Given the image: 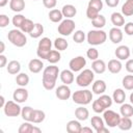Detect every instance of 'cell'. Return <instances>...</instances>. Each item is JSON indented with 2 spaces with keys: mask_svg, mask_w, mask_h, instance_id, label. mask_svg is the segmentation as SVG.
I'll use <instances>...</instances> for the list:
<instances>
[{
  "mask_svg": "<svg viewBox=\"0 0 133 133\" xmlns=\"http://www.w3.org/2000/svg\"><path fill=\"white\" fill-rule=\"evenodd\" d=\"M107 69V65L105 63V61L103 59H96L92 61L91 63V70L96 73V74H103Z\"/></svg>",
  "mask_w": 133,
  "mask_h": 133,
  "instance_id": "cell-21",
  "label": "cell"
},
{
  "mask_svg": "<svg viewBox=\"0 0 133 133\" xmlns=\"http://www.w3.org/2000/svg\"><path fill=\"white\" fill-rule=\"evenodd\" d=\"M85 38H86V35H85V33H84L82 30H76V31L73 33V39H74V42L77 43V44L83 43V42L85 41Z\"/></svg>",
  "mask_w": 133,
  "mask_h": 133,
  "instance_id": "cell-43",
  "label": "cell"
},
{
  "mask_svg": "<svg viewBox=\"0 0 133 133\" xmlns=\"http://www.w3.org/2000/svg\"><path fill=\"white\" fill-rule=\"evenodd\" d=\"M106 88H107V85L104 80L99 79V80H96L92 82L91 91L96 95H103L106 91Z\"/></svg>",
  "mask_w": 133,
  "mask_h": 133,
  "instance_id": "cell-17",
  "label": "cell"
},
{
  "mask_svg": "<svg viewBox=\"0 0 133 133\" xmlns=\"http://www.w3.org/2000/svg\"><path fill=\"white\" fill-rule=\"evenodd\" d=\"M60 58H61V54H60V51H58V50H51L50 51V53H49V55H48V57H47V60L51 63V64H55V63H57L59 60H60Z\"/></svg>",
  "mask_w": 133,
  "mask_h": 133,
  "instance_id": "cell-36",
  "label": "cell"
},
{
  "mask_svg": "<svg viewBox=\"0 0 133 133\" xmlns=\"http://www.w3.org/2000/svg\"><path fill=\"white\" fill-rule=\"evenodd\" d=\"M122 14L125 17L133 16V0H126L122 6Z\"/></svg>",
  "mask_w": 133,
  "mask_h": 133,
  "instance_id": "cell-31",
  "label": "cell"
},
{
  "mask_svg": "<svg viewBox=\"0 0 133 133\" xmlns=\"http://www.w3.org/2000/svg\"><path fill=\"white\" fill-rule=\"evenodd\" d=\"M87 6H90L95 9H97L98 11H101L103 9V2H102V0H89Z\"/></svg>",
  "mask_w": 133,
  "mask_h": 133,
  "instance_id": "cell-47",
  "label": "cell"
},
{
  "mask_svg": "<svg viewBox=\"0 0 133 133\" xmlns=\"http://www.w3.org/2000/svg\"><path fill=\"white\" fill-rule=\"evenodd\" d=\"M33 1H36V0H33Z\"/></svg>",
  "mask_w": 133,
  "mask_h": 133,
  "instance_id": "cell-62",
  "label": "cell"
},
{
  "mask_svg": "<svg viewBox=\"0 0 133 133\" xmlns=\"http://www.w3.org/2000/svg\"><path fill=\"white\" fill-rule=\"evenodd\" d=\"M110 21L114 25V27H122L125 25V16L122 12L114 11L110 16Z\"/></svg>",
  "mask_w": 133,
  "mask_h": 133,
  "instance_id": "cell-20",
  "label": "cell"
},
{
  "mask_svg": "<svg viewBox=\"0 0 133 133\" xmlns=\"http://www.w3.org/2000/svg\"><path fill=\"white\" fill-rule=\"evenodd\" d=\"M0 45H1V48H0V54H3V52L5 51V45H4V42H0Z\"/></svg>",
  "mask_w": 133,
  "mask_h": 133,
  "instance_id": "cell-57",
  "label": "cell"
},
{
  "mask_svg": "<svg viewBox=\"0 0 133 133\" xmlns=\"http://www.w3.org/2000/svg\"><path fill=\"white\" fill-rule=\"evenodd\" d=\"M100 11H98L97 9H95V8H92V7H90V6H87V8H86V17L89 19V20H94V19H96L100 14H99Z\"/></svg>",
  "mask_w": 133,
  "mask_h": 133,
  "instance_id": "cell-48",
  "label": "cell"
},
{
  "mask_svg": "<svg viewBox=\"0 0 133 133\" xmlns=\"http://www.w3.org/2000/svg\"><path fill=\"white\" fill-rule=\"evenodd\" d=\"M121 117H122L121 114H118V113H116L115 111L110 110V109H106V110L103 112L104 122H105V124H106L108 127H110V128L117 127Z\"/></svg>",
  "mask_w": 133,
  "mask_h": 133,
  "instance_id": "cell-8",
  "label": "cell"
},
{
  "mask_svg": "<svg viewBox=\"0 0 133 133\" xmlns=\"http://www.w3.org/2000/svg\"><path fill=\"white\" fill-rule=\"evenodd\" d=\"M122 84L125 89L133 90V75H126L122 80Z\"/></svg>",
  "mask_w": 133,
  "mask_h": 133,
  "instance_id": "cell-41",
  "label": "cell"
},
{
  "mask_svg": "<svg viewBox=\"0 0 133 133\" xmlns=\"http://www.w3.org/2000/svg\"><path fill=\"white\" fill-rule=\"evenodd\" d=\"M9 22H10V20L6 15H4V14L0 15V27L1 28H5L9 24Z\"/></svg>",
  "mask_w": 133,
  "mask_h": 133,
  "instance_id": "cell-49",
  "label": "cell"
},
{
  "mask_svg": "<svg viewBox=\"0 0 133 133\" xmlns=\"http://www.w3.org/2000/svg\"><path fill=\"white\" fill-rule=\"evenodd\" d=\"M81 128L82 126L79 119H72L66 124V131L69 133H80Z\"/></svg>",
  "mask_w": 133,
  "mask_h": 133,
  "instance_id": "cell-28",
  "label": "cell"
},
{
  "mask_svg": "<svg viewBox=\"0 0 133 133\" xmlns=\"http://www.w3.org/2000/svg\"><path fill=\"white\" fill-rule=\"evenodd\" d=\"M92 91L89 89H80L72 94V100L78 105H87L92 100Z\"/></svg>",
  "mask_w": 133,
  "mask_h": 133,
  "instance_id": "cell-4",
  "label": "cell"
},
{
  "mask_svg": "<svg viewBox=\"0 0 133 133\" xmlns=\"http://www.w3.org/2000/svg\"><path fill=\"white\" fill-rule=\"evenodd\" d=\"M43 4L46 8L53 9L57 4V0H43Z\"/></svg>",
  "mask_w": 133,
  "mask_h": 133,
  "instance_id": "cell-51",
  "label": "cell"
},
{
  "mask_svg": "<svg viewBox=\"0 0 133 133\" xmlns=\"http://www.w3.org/2000/svg\"><path fill=\"white\" fill-rule=\"evenodd\" d=\"M34 25H35V23H33V21L32 20H30V19H25V21L23 22V24H22V26L20 27V29L24 32V33H30L32 30H33V28H34Z\"/></svg>",
  "mask_w": 133,
  "mask_h": 133,
  "instance_id": "cell-39",
  "label": "cell"
},
{
  "mask_svg": "<svg viewBox=\"0 0 133 133\" xmlns=\"http://www.w3.org/2000/svg\"><path fill=\"white\" fill-rule=\"evenodd\" d=\"M90 125H91V127L94 128L95 131H98L100 128L105 126V122H104V118H102L98 115H95L90 119Z\"/></svg>",
  "mask_w": 133,
  "mask_h": 133,
  "instance_id": "cell-37",
  "label": "cell"
},
{
  "mask_svg": "<svg viewBox=\"0 0 133 133\" xmlns=\"http://www.w3.org/2000/svg\"><path fill=\"white\" fill-rule=\"evenodd\" d=\"M45 118H46V113H45L43 110H39V109H34V110H33V114H32V121H31V123L39 124V123L44 122Z\"/></svg>",
  "mask_w": 133,
  "mask_h": 133,
  "instance_id": "cell-34",
  "label": "cell"
},
{
  "mask_svg": "<svg viewBox=\"0 0 133 133\" xmlns=\"http://www.w3.org/2000/svg\"><path fill=\"white\" fill-rule=\"evenodd\" d=\"M124 30H125V33L129 36L133 35V22H128L124 25Z\"/></svg>",
  "mask_w": 133,
  "mask_h": 133,
  "instance_id": "cell-50",
  "label": "cell"
},
{
  "mask_svg": "<svg viewBox=\"0 0 133 133\" xmlns=\"http://www.w3.org/2000/svg\"><path fill=\"white\" fill-rule=\"evenodd\" d=\"M5 103H6V102H5L4 97H3V96H1V97H0V106L3 108V107H4V105H5Z\"/></svg>",
  "mask_w": 133,
  "mask_h": 133,
  "instance_id": "cell-58",
  "label": "cell"
},
{
  "mask_svg": "<svg viewBox=\"0 0 133 133\" xmlns=\"http://www.w3.org/2000/svg\"><path fill=\"white\" fill-rule=\"evenodd\" d=\"M105 3L109 7H116L119 3V0H105Z\"/></svg>",
  "mask_w": 133,
  "mask_h": 133,
  "instance_id": "cell-53",
  "label": "cell"
},
{
  "mask_svg": "<svg viewBox=\"0 0 133 133\" xmlns=\"http://www.w3.org/2000/svg\"><path fill=\"white\" fill-rule=\"evenodd\" d=\"M25 16H23L22 14H17V15H15L14 17H12V20H11V22H12V25L16 27V28H19L20 29V27L22 26V24H23V22L25 21Z\"/></svg>",
  "mask_w": 133,
  "mask_h": 133,
  "instance_id": "cell-42",
  "label": "cell"
},
{
  "mask_svg": "<svg viewBox=\"0 0 133 133\" xmlns=\"http://www.w3.org/2000/svg\"><path fill=\"white\" fill-rule=\"evenodd\" d=\"M97 133H109V130H108V128H106L105 126L104 127H102V128H100L98 131H96Z\"/></svg>",
  "mask_w": 133,
  "mask_h": 133,
  "instance_id": "cell-56",
  "label": "cell"
},
{
  "mask_svg": "<svg viewBox=\"0 0 133 133\" xmlns=\"http://www.w3.org/2000/svg\"><path fill=\"white\" fill-rule=\"evenodd\" d=\"M108 36L113 44H119L123 41L124 34H123V31L119 29V27H113L109 30Z\"/></svg>",
  "mask_w": 133,
  "mask_h": 133,
  "instance_id": "cell-14",
  "label": "cell"
},
{
  "mask_svg": "<svg viewBox=\"0 0 133 133\" xmlns=\"http://www.w3.org/2000/svg\"><path fill=\"white\" fill-rule=\"evenodd\" d=\"M6 71L10 75H18L21 71V63L18 60H10L6 65Z\"/></svg>",
  "mask_w": 133,
  "mask_h": 133,
  "instance_id": "cell-24",
  "label": "cell"
},
{
  "mask_svg": "<svg viewBox=\"0 0 133 133\" xmlns=\"http://www.w3.org/2000/svg\"><path fill=\"white\" fill-rule=\"evenodd\" d=\"M33 108L30 106H25L22 107V111H21V116L24 121L26 122H31L32 121V114H33Z\"/></svg>",
  "mask_w": 133,
  "mask_h": 133,
  "instance_id": "cell-35",
  "label": "cell"
},
{
  "mask_svg": "<svg viewBox=\"0 0 133 133\" xmlns=\"http://www.w3.org/2000/svg\"><path fill=\"white\" fill-rule=\"evenodd\" d=\"M43 33H44V26H43L41 23H35L34 28H33V30L29 33V35H30L32 38H38V37L42 36Z\"/></svg>",
  "mask_w": 133,
  "mask_h": 133,
  "instance_id": "cell-40",
  "label": "cell"
},
{
  "mask_svg": "<svg viewBox=\"0 0 133 133\" xmlns=\"http://www.w3.org/2000/svg\"><path fill=\"white\" fill-rule=\"evenodd\" d=\"M59 74H60L59 69L55 64L46 66L43 72V77H42V84L44 88L47 90H52L56 85V80Z\"/></svg>",
  "mask_w": 133,
  "mask_h": 133,
  "instance_id": "cell-1",
  "label": "cell"
},
{
  "mask_svg": "<svg viewBox=\"0 0 133 133\" xmlns=\"http://www.w3.org/2000/svg\"><path fill=\"white\" fill-rule=\"evenodd\" d=\"M9 8L17 14L21 12L25 8V0H10Z\"/></svg>",
  "mask_w": 133,
  "mask_h": 133,
  "instance_id": "cell-29",
  "label": "cell"
},
{
  "mask_svg": "<svg viewBox=\"0 0 133 133\" xmlns=\"http://www.w3.org/2000/svg\"><path fill=\"white\" fill-rule=\"evenodd\" d=\"M51 48H52V41L49 37H42L37 45L36 55L41 59H47L50 51L52 50Z\"/></svg>",
  "mask_w": 133,
  "mask_h": 133,
  "instance_id": "cell-6",
  "label": "cell"
},
{
  "mask_svg": "<svg viewBox=\"0 0 133 133\" xmlns=\"http://www.w3.org/2000/svg\"><path fill=\"white\" fill-rule=\"evenodd\" d=\"M91 25L96 29H102L106 25V18L103 15H99L96 19L91 20Z\"/></svg>",
  "mask_w": 133,
  "mask_h": 133,
  "instance_id": "cell-38",
  "label": "cell"
},
{
  "mask_svg": "<svg viewBox=\"0 0 133 133\" xmlns=\"http://www.w3.org/2000/svg\"><path fill=\"white\" fill-rule=\"evenodd\" d=\"M132 126L133 124H132L131 117H126V116H122L117 125V127L123 131H129L132 128Z\"/></svg>",
  "mask_w": 133,
  "mask_h": 133,
  "instance_id": "cell-30",
  "label": "cell"
},
{
  "mask_svg": "<svg viewBox=\"0 0 133 133\" xmlns=\"http://www.w3.org/2000/svg\"><path fill=\"white\" fill-rule=\"evenodd\" d=\"M7 63V58L4 54H0V68H4L6 66Z\"/></svg>",
  "mask_w": 133,
  "mask_h": 133,
  "instance_id": "cell-54",
  "label": "cell"
},
{
  "mask_svg": "<svg viewBox=\"0 0 133 133\" xmlns=\"http://www.w3.org/2000/svg\"><path fill=\"white\" fill-rule=\"evenodd\" d=\"M55 96L62 101H66L72 97V91L71 88L66 85V84H62L59 85L56 89H55Z\"/></svg>",
  "mask_w": 133,
  "mask_h": 133,
  "instance_id": "cell-11",
  "label": "cell"
},
{
  "mask_svg": "<svg viewBox=\"0 0 133 133\" xmlns=\"http://www.w3.org/2000/svg\"><path fill=\"white\" fill-rule=\"evenodd\" d=\"M59 77H60L61 82L63 84H66V85H70L75 80L74 72L72 70H63V71H61L60 74H59Z\"/></svg>",
  "mask_w": 133,
  "mask_h": 133,
  "instance_id": "cell-18",
  "label": "cell"
},
{
  "mask_svg": "<svg viewBox=\"0 0 133 133\" xmlns=\"http://www.w3.org/2000/svg\"><path fill=\"white\" fill-rule=\"evenodd\" d=\"M119 114L122 116H126V117L133 116V104H131V103H123V104H121Z\"/></svg>",
  "mask_w": 133,
  "mask_h": 133,
  "instance_id": "cell-26",
  "label": "cell"
},
{
  "mask_svg": "<svg viewBox=\"0 0 133 133\" xmlns=\"http://www.w3.org/2000/svg\"><path fill=\"white\" fill-rule=\"evenodd\" d=\"M8 3V0H0V7H4Z\"/></svg>",
  "mask_w": 133,
  "mask_h": 133,
  "instance_id": "cell-59",
  "label": "cell"
},
{
  "mask_svg": "<svg viewBox=\"0 0 133 133\" xmlns=\"http://www.w3.org/2000/svg\"><path fill=\"white\" fill-rule=\"evenodd\" d=\"M107 69L111 74H118L123 69V64H122L121 60L117 58L116 59H110L108 61Z\"/></svg>",
  "mask_w": 133,
  "mask_h": 133,
  "instance_id": "cell-19",
  "label": "cell"
},
{
  "mask_svg": "<svg viewBox=\"0 0 133 133\" xmlns=\"http://www.w3.org/2000/svg\"><path fill=\"white\" fill-rule=\"evenodd\" d=\"M125 68H126L127 72L133 74V59H127V62L125 64Z\"/></svg>",
  "mask_w": 133,
  "mask_h": 133,
  "instance_id": "cell-52",
  "label": "cell"
},
{
  "mask_svg": "<svg viewBox=\"0 0 133 133\" xmlns=\"http://www.w3.org/2000/svg\"><path fill=\"white\" fill-rule=\"evenodd\" d=\"M86 56H87V58H89L90 60H96V59H98L99 58V51L95 48V47H91V48H89V49H87V51H86Z\"/></svg>",
  "mask_w": 133,
  "mask_h": 133,
  "instance_id": "cell-46",
  "label": "cell"
},
{
  "mask_svg": "<svg viewBox=\"0 0 133 133\" xmlns=\"http://www.w3.org/2000/svg\"><path fill=\"white\" fill-rule=\"evenodd\" d=\"M92 132H94V130L90 127H82L81 131H80V133H92Z\"/></svg>",
  "mask_w": 133,
  "mask_h": 133,
  "instance_id": "cell-55",
  "label": "cell"
},
{
  "mask_svg": "<svg viewBox=\"0 0 133 133\" xmlns=\"http://www.w3.org/2000/svg\"><path fill=\"white\" fill-rule=\"evenodd\" d=\"M61 11H62V15L65 19H72L76 16L77 14V8L73 5V4H65L62 6L61 8Z\"/></svg>",
  "mask_w": 133,
  "mask_h": 133,
  "instance_id": "cell-22",
  "label": "cell"
},
{
  "mask_svg": "<svg viewBox=\"0 0 133 133\" xmlns=\"http://www.w3.org/2000/svg\"><path fill=\"white\" fill-rule=\"evenodd\" d=\"M114 55L119 60H127V59H129V57L131 55V50H130V48L128 46L121 45L115 49Z\"/></svg>",
  "mask_w": 133,
  "mask_h": 133,
  "instance_id": "cell-13",
  "label": "cell"
},
{
  "mask_svg": "<svg viewBox=\"0 0 133 133\" xmlns=\"http://www.w3.org/2000/svg\"><path fill=\"white\" fill-rule=\"evenodd\" d=\"M7 38L14 46L18 48H22L27 44V37L25 33L19 28L9 30L7 33Z\"/></svg>",
  "mask_w": 133,
  "mask_h": 133,
  "instance_id": "cell-3",
  "label": "cell"
},
{
  "mask_svg": "<svg viewBox=\"0 0 133 133\" xmlns=\"http://www.w3.org/2000/svg\"><path fill=\"white\" fill-rule=\"evenodd\" d=\"M107 39V33L102 29L89 30L86 34V41L91 46L103 45Z\"/></svg>",
  "mask_w": 133,
  "mask_h": 133,
  "instance_id": "cell-2",
  "label": "cell"
},
{
  "mask_svg": "<svg viewBox=\"0 0 133 133\" xmlns=\"http://www.w3.org/2000/svg\"><path fill=\"white\" fill-rule=\"evenodd\" d=\"M48 17H49V20L53 23H58V22H61L62 19L64 18L63 15H62V11L57 9V8H53V9H50L49 14H48Z\"/></svg>",
  "mask_w": 133,
  "mask_h": 133,
  "instance_id": "cell-25",
  "label": "cell"
},
{
  "mask_svg": "<svg viewBox=\"0 0 133 133\" xmlns=\"http://www.w3.org/2000/svg\"><path fill=\"white\" fill-rule=\"evenodd\" d=\"M75 27H76V24L72 19H64L58 25L57 31L62 36H69L72 33H74Z\"/></svg>",
  "mask_w": 133,
  "mask_h": 133,
  "instance_id": "cell-7",
  "label": "cell"
},
{
  "mask_svg": "<svg viewBox=\"0 0 133 133\" xmlns=\"http://www.w3.org/2000/svg\"><path fill=\"white\" fill-rule=\"evenodd\" d=\"M130 103L133 104V92H131V95H130Z\"/></svg>",
  "mask_w": 133,
  "mask_h": 133,
  "instance_id": "cell-60",
  "label": "cell"
},
{
  "mask_svg": "<svg viewBox=\"0 0 133 133\" xmlns=\"http://www.w3.org/2000/svg\"><path fill=\"white\" fill-rule=\"evenodd\" d=\"M75 116L79 121H86L89 116V111L84 107V105H80L75 109Z\"/></svg>",
  "mask_w": 133,
  "mask_h": 133,
  "instance_id": "cell-23",
  "label": "cell"
},
{
  "mask_svg": "<svg viewBox=\"0 0 133 133\" xmlns=\"http://www.w3.org/2000/svg\"><path fill=\"white\" fill-rule=\"evenodd\" d=\"M16 83L21 87H25L29 83V76L26 73H19L16 76Z\"/></svg>",
  "mask_w": 133,
  "mask_h": 133,
  "instance_id": "cell-33",
  "label": "cell"
},
{
  "mask_svg": "<svg viewBox=\"0 0 133 133\" xmlns=\"http://www.w3.org/2000/svg\"><path fill=\"white\" fill-rule=\"evenodd\" d=\"M85 65H86V59L83 56H76V57L72 58L69 62L70 70H72L74 73L81 72Z\"/></svg>",
  "mask_w": 133,
  "mask_h": 133,
  "instance_id": "cell-10",
  "label": "cell"
},
{
  "mask_svg": "<svg viewBox=\"0 0 133 133\" xmlns=\"http://www.w3.org/2000/svg\"><path fill=\"white\" fill-rule=\"evenodd\" d=\"M132 54H133V49H132Z\"/></svg>",
  "mask_w": 133,
  "mask_h": 133,
  "instance_id": "cell-61",
  "label": "cell"
},
{
  "mask_svg": "<svg viewBox=\"0 0 133 133\" xmlns=\"http://www.w3.org/2000/svg\"><path fill=\"white\" fill-rule=\"evenodd\" d=\"M28 69L31 73L33 74H37L39 73L43 69H44V62L42 61V59L38 58H33L29 61L28 63Z\"/></svg>",
  "mask_w": 133,
  "mask_h": 133,
  "instance_id": "cell-16",
  "label": "cell"
},
{
  "mask_svg": "<svg viewBox=\"0 0 133 133\" xmlns=\"http://www.w3.org/2000/svg\"><path fill=\"white\" fill-rule=\"evenodd\" d=\"M3 111H4V114L6 116L15 117V116H18L21 114L22 107L15 100L14 101H7L3 107Z\"/></svg>",
  "mask_w": 133,
  "mask_h": 133,
  "instance_id": "cell-9",
  "label": "cell"
},
{
  "mask_svg": "<svg viewBox=\"0 0 133 133\" xmlns=\"http://www.w3.org/2000/svg\"><path fill=\"white\" fill-rule=\"evenodd\" d=\"M19 133H41L42 130L31 124V122H24L18 130Z\"/></svg>",
  "mask_w": 133,
  "mask_h": 133,
  "instance_id": "cell-15",
  "label": "cell"
},
{
  "mask_svg": "<svg viewBox=\"0 0 133 133\" xmlns=\"http://www.w3.org/2000/svg\"><path fill=\"white\" fill-rule=\"evenodd\" d=\"M112 100L116 104H123V103H125V100H126V92H125V90L123 88H116L113 91Z\"/></svg>",
  "mask_w": 133,
  "mask_h": 133,
  "instance_id": "cell-27",
  "label": "cell"
},
{
  "mask_svg": "<svg viewBox=\"0 0 133 133\" xmlns=\"http://www.w3.org/2000/svg\"><path fill=\"white\" fill-rule=\"evenodd\" d=\"M28 97H29V94H28V90L25 88V87H19L17 89H15L14 94H12V99L18 102L19 104L21 103H24L28 100Z\"/></svg>",
  "mask_w": 133,
  "mask_h": 133,
  "instance_id": "cell-12",
  "label": "cell"
},
{
  "mask_svg": "<svg viewBox=\"0 0 133 133\" xmlns=\"http://www.w3.org/2000/svg\"><path fill=\"white\" fill-rule=\"evenodd\" d=\"M92 110L96 112V113H102L106 110V107L101 103V101L99 99L95 100L92 102Z\"/></svg>",
  "mask_w": 133,
  "mask_h": 133,
  "instance_id": "cell-45",
  "label": "cell"
},
{
  "mask_svg": "<svg viewBox=\"0 0 133 133\" xmlns=\"http://www.w3.org/2000/svg\"><path fill=\"white\" fill-rule=\"evenodd\" d=\"M53 45H54V48L58 51H64L69 47V43L64 37H56Z\"/></svg>",
  "mask_w": 133,
  "mask_h": 133,
  "instance_id": "cell-32",
  "label": "cell"
},
{
  "mask_svg": "<svg viewBox=\"0 0 133 133\" xmlns=\"http://www.w3.org/2000/svg\"><path fill=\"white\" fill-rule=\"evenodd\" d=\"M95 80V72L90 69L82 70L76 77V83L80 87H87Z\"/></svg>",
  "mask_w": 133,
  "mask_h": 133,
  "instance_id": "cell-5",
  "label": "cell"
},
{
  "mask_svg": "<svg viewBox=\"0 0 133 133\" xmlns=\"http://www.w3.org/2000/svg\"><path fill=\"white\" fill-rule=\"evenodd\" d=\"M100 101H101V103L106 107V109H108L111 105H112V102H113V100H112V98L111 97H109L108 95H100V97L98 98Z\"/></svg>",
  "mask_w": 133,
  "mask_h": 133,
  "instance_id": "cell-44",
  "label": "cell"
}]
</instances>
